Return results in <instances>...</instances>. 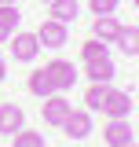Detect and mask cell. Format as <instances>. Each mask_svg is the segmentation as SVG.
<instances>
[{
	"mask_svg": "<svg viewBox=\"0 0 139 147\" xmlns=\"http://www.w3.org/2000/svg\"><path fill=\"white\" fill-rule=\"evenodd\" d=\"M70 110H73V103L66 99V92H51V96L40 103V114H44V121H48V125H62Z\"/></svg>",
	"mask_w": 139,
	"mask_h": 147,
	"instance_id": "1",
	"label": "cell"
},
{
	"mask_svg": "<svg viewBox=\"0 0 139 147\" xmlns=\"http://www.w3.org/2000/svg\"><path fill=\"white\" fill-rule=\"evenodd\" d=\"M44 74L51 77L55 92H70L73 81H77V70H73V63H66V59H51V63L44 66Z\"/></svg>",
	"mask_w": 139,
	"mask_h": 147,
	"instance_id": "2",
	"label": "cell"
},
{
	"mask_svg": "<svg viewBox=\"0 0 139 147\" xmlns=\"http://www.w3.org/2000/svg\"><path fill=\"white\" fill-rule=\"evenodd\" d=\"M37 40H40V48H62V44L70 40V33H66V22L44 18V22H40V30H37Z\"/></svg>",
	"mask_w": 139,
	"mask_h": 147,
	"instance_id": "3",
	"label": "cell"
},
{
	"mask_svg": "<svg viewBox=\"0 0 139 147\" xmlns=\"http://www.w3.org/2000/svg\"><path fill=\"white\" fill-rule=\"evenodd\" d=\"M7 40H11V55H15L18 63H33L37 52H40V40H37V33H11Z\"/></svg>",
	"mask_w": 139,
	"mask_h": 147,
	"instance_id": "4",
	"label": "cell"
},
{
	"mask_svg": "<svg viewBox=\"0 0 139 147\" xmlns=\"http://www.w3.org/2000/svg\"><path fill=\"white\" fill-rule=\"evenodd\" d=\"M22 125H26V110L18 103H0V132L4 136H15Z\"/></svg>",
	"mask_w": 139,
	"mask_h": 147,
	"instance_id": "5",
	"label": "cell"
},
{
	"mask_svg": "<svg viewBox=\"0 0 139 147\" xmlns=\"http://www.w3.org/2000/svg\"><path fill=\"white\" fill-rule=\"evenodd\" d=\"M59 129H66L70 140H84L88 132H92V114H88V110H70L66 121H62Z\"/></svg>",
	"mask_w": 139,
	"mask_h": 147,
	"instance_id": "6",
	"label": "cell"
},
{
	"mask_svg": "<svg viewBox=\"0 0 139 147\" xmlns=\"http://www.w3.org/2000/svg\"><path fill=\"white\" fill-rule=\"evenodd\" d=\"M103 140L110 147H128V144H132V121H128V118H110Z\"/></svg>",
	"mask_w": 139,
	"mask_h": 147,
	"instance_id": "7",
	"label": "cell"
},
{
	"mask_svg": "<svg viewBox=\"0 0 139 147\" xmlns=\"http://www.w3.org/2000/svg\"><path fill=\"white\" fill-rule=\"evenodd\" d=\"M103 114L106 118H128V114H132V96L121 92V88H114L106 96V103H103Z\"/></svg>",
	"mask_w": 139,
	"mask_h": 147,
	"instance_id": "8",
	"label": "cell"
},
{
	"mask_svg": "<svg viewBox=\"0 0 139 147\" xmlns=\"http://www.w3.org/2000/svg\"><path fill=\"white\" fill-rule=\"evenodd\" d=\"M117 33H121V22H117L114 15H95V22H92V37H99L103 44H114Z\"/></svg>",
	"mask_w": 139,
	"mask_h": 147,
	"instance_id": "9",
	"label": "cell"
},
{
	"mask_svg": "<svg viewBox=\"0 0 139 147\" xmlns=\"http://www.w3.org/2000/svg\"><path fill=\"white\" fill-rule=\"evenodd\" d=\"M84 74H88V81H114V74H117V66H114V59L106 55V59H95V63H84Z\"/></svg>",
	"mask_w": 139,
	"mask_h": 147,
	"instance_id": "10",
	"label": "cell"
},
{
	"mask_svg": "<svg viewBox=\"0 0 139 147\" xmlns=\"http://www.w3.org/2000/svg\"><path fill=\"white\" fill-rule=\"evenodd\" d=\"M114 92V85L110 81H92L88 85V92H84V103H88V110H103V103H106V96Z\"/></svg>",
	"mask_w": 139,
	"mask_h": 147,
	"instance_id": "11",
	"label": "cell"
},
{
	"mask_svg": "<svg viewBox=\"0 0 139 147\" xmlns=\"http://www.w3.org/2000/svg\"><path fill=\"white\" fill-rule=\"evenodd\" d=\"M114 44H117L128 59H132V55H139V26H121V33H117V40H114Z\"/></svg>",
	"mask_w": 139,
	"mask_h": 147,
	"instance_id": "12",
	"label": "cell"
},
{
	"mask_svg": "<svg viewBox=\"0 0 139 147\" xmlns=\"http://www.w3.org/2000/svg\"><path fill=\"white\" fill-rule=\"evenodd\" d=\"M15 26H18V4H0V40L15 33Z\"/></svg>",
	"mask_w": 139,
	"mask_h": 147,
	"instance_id": "13",
	"label": "cell"
},
{
	"mask_svg": "<svg viewBox=\"0 0 139 147\" xmlns=\"http://www.w3.org/2000/svg\"><path fill=\"white\" fill-rule=\"evenodd\" d=\"M48 7H51V18H55V22H73L77 11H81V4H77V0H51Z\"/></svg>",
	"mask_w": 139,
	"mask_h": 147,
	"instance_id": "14",
	"label": "cell"
},
{
	"mask_svg": "<svg viewBox=\"0 0 139 147\" xmlns=\"http://www.w3.org/2000/svg\"><path fill=\"white\" fill-rule=\"evenodd\" d=\"M29 92H33L37 99H48V96L55 92V85H51V77H48L44 70H33L29 74Z\"/></svg>",
	"mask_w": 139,
	"mask_h": 147,
	"instance_id": "15",
	"label": "cell"
},
{
	"mask_svg": "<svg viewBox=\"0 0 139 147\" xmlns=\"http://www.w3.org/2000/svg\"><path fill=\"white\" fill-rule=\"evenodd\" d=\"M106 44L103 40H99V37H88L84 44H81V59H84V63H95V59H106Z\"/></svg>",
	"mask_w": 139,
	"mask_h": 147,
	"instance_id": "16",
	"label": "cell"
},
{
	"mask_svg": "<svg viewBox=\"0 0 139 147\" xmlns=\"http://www.w3.org/2000/svg\"><path fill=\"white\" fill-rule=\"evenodd\" d=\"M15 147H44V132H29V129H18V132H15Z\"/></svg>",
	"mask_w": 139,
	"mask_h": 147,
	"instance_id": "17",
	"label": "cell"
},
{
	"mask_svg": "<svg viewBox=\"0 0 139 147\" xmlns=\"http://www.w3.org/2000/svg\"><path fill=\"white\" fill-rule=\"evenodd\" d=\"M117 4H121V0H88V7H92L95 15H114Z\"/></svg>",
	"mask_w": 139,
	"mask_h": 147,
	"instance_id": "18",
	"label": "cell"
},
{
	"mask_svg": "<svg viewBox=\"0 0 139 147\" xmlns=\"http://www.w3.org/2000/svg\"><path fill=\"white\" fill-rule=\"evenodd\" d=\"M4 77H7V66H4V59H0V81H4Z\"/></svg>",
	"mask_w": 139,
	"mask_h": 147,
	"instance_id": "19",
	"label": "cell"
},
{
	"mask_svg": "<svg viewBox=\"0 0 139 147\" xmlns=\"http://www.w3.org/2000/svg\"><path fill=\"white\" fill-rule=\"evenodd\" d=\"M0 4H18V0H0Z\"/></svg>",
	"mask_w": 139,
	"mask_h": 147,
	"instance_id": "20",
	"label": "cell"
},
{
	"mask_svg": "<svg viewBox=\"0 0 139 147\" xmlns=\"http://www.w3.org/2000/svg\"><path fill=\"white\" fill-rule=\"evenodd\" d=\"M132 4H136V7H139V0H132Z\"/></svg>",
	"mask_w": 139,
	"mask_h": 147,
	"instance_id": "21",
	"label": "cell"
},
{
	"mask_svg": "<svg viewBox=\"0 0 139 147\" xmlns=\"http://www.w3.org/2000/svg\"><path fill=\"white\" fill-rule=\"evenodd\" d=\"M128 147H139V144H128Z\"/></svg>",
	"mask_w": 139,
	"mask_h": 147,
	"instance_id": "22",
	"label": "cell"
},
{
	"mask_svg": "<svg viewBox=\"0 0 139 147\" xmlns=\"http://www.w3.org/2000/svg\"><path fill=\"white\" fill-rule=\"evenodd\" d=\"M44 4H51V0H44Z\"/></svg>",
	"mask_w": 139,
	"mask_h": 147,
	"instance_id": "23",
	"label": "cell"
}]
</instances>
